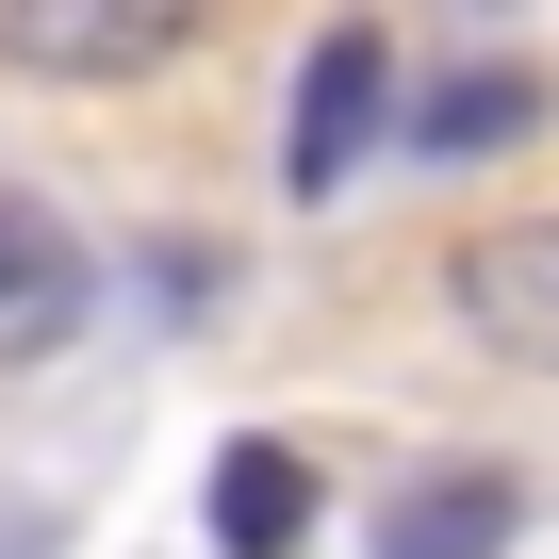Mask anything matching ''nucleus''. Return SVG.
<instances>
[{"label":"nucleus","mask_w":559,"mask_h":559,"mask_svg":"<svg viewBox=\"0 0 559 559\" xmlns=\"http://www.w3.org/2000/svg\"><path fill=\"white\" fill-rule=\"evenodd\" d=\"M526 132H543V83H526V67H477V83L412 99V148H428V165H477V148H526Z\"/></svg>","instance_id":"7"},{"label":"nucleus","mask_w":559,"mask_h":559,"mask_svg":"<svg viewBox=\"0 0 559 559\" xmlns=\"http://www.w3.org/2000/svg\"><path fill=\"white\" fill-rule=\"evenodd\" d=\"M379 116H395V34H313V67H297V132H280V198H346V165L379 148Z\"/></svg>","instance_id":"3"},{"label":"nucleus","mask_w":559,"mask_h":559,"mask_svg":"<svg viewBox=\"0 0 559 559\" xmlns=\"http://www.w3.org/2000/svg\"><path fill=\"white\" fill-rule=\"evenodd\" d=\"M510 477L493 461H428V477H395V510H379V559H510Z\"/></svg>","instance_id":"4"},{"label":"nucleus","mask_w":559,"mask_h":559,"mask_svg":"<svg viewBox=\"0 0 559 559\" xmlns=\"http://www.w3.org/2000/svg\"><path fill=\"white\" fill-rule=\"evenodd\" d=\"M214 34V0H0V67L17 83H148Z\"/></svg>","instance_id":"1"},{"label":"nucleus","mask_w":559,"mask_h":559,"mask_svg":"<svg viewBox=\"0 0 559 559\" xmlns=\"http://www.w3.org/2000/svg\"><path fill=\"white\" fill-rule=\"evenodd\" d=\"M67 313H83V247H67V214L0 181V362H17V346H50Z\"/></svg>","instance_id":"5"},{"label":"nucleus","mask_w":559,"mask_h":559,"mask_svg":"<svg viewBox=\"0 0 559 559\" xmlns=\"http://www.w3.org/2000/svg\"><path fill=\"white\" fill-rule=\"evenodd\" d=\"M313 526V461L297 444H230L214 461V559H297Z\"/></svg>","instance_id":"6"},{"label":"nucleus","mask_w":559,"mask_h":559,"mask_svg":"<svg viewBox=\"0 0 559 559\" xmlns=\"http://www.w3.org/2000/svg\"><path fill=\"white\" fill-rule=\"evenodd\" d=\"M444 313H461V346H477V362L559 379V214H493V230H461Z\"/></svg>","instance_id":"2"}]
</instances>
